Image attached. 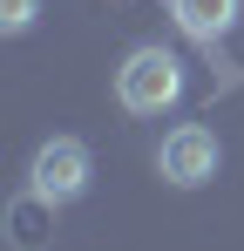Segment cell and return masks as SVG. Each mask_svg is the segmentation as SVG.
<instances>
[{
    "instance_id": "1",
    "label": "cell",
    "mask_w": 244,
    "mask_h": 251,
    "mask_svg": "<svg viewBox=\"0 0 244 251\" xmlns=\"http://www.w3.org/2000/svg\"><path fill=\"white\" fill-rule=\"evenodd\" d=\"M176 95H183V61L170 54V48H129V61L116 68V102L129 116H163V109H176Z\"/></svg>"
},
{
    "instance_id": "2",
    "label": "cell",
    "mask_w": 244,
    "mask_h": 251,
    "mask_svg": "<svg viewBox=\"0 0 244 251\" xmlns=\"http://www.w3.org/2000/svg\"><path fill=\"white\" fill-rule=\"evenodd\" d=\"M27 190H34L41 204H75L81 190H88V150H81L75 136H54V143H41L34 163H27Z\"/></svg>"
},
{
    "instance_id": "3",
    "label": "cell",
    "mask_w": 244,
    "mask_h": 251,
    "mask_svg": "<svg viewBox=\"0 0 244 251\" xmlns=\"http://www.w3.org/2000/svg\"><path fill=\"white\" fill-rule=\"evenodd\" d=\"M217 136L203 123H176L170 136H163V150H156V170H163V183H176V190H197V183H210L217 176Z\"/></svg>"
},
{
    "instance_id": "4",
    "label": "cell",
    "mask_w": 244,
    "mask_h": 251,
    "mask_svg": "<svg viewBox=\"0 0 244 251\" xmlns=\"http://www.w3.org/2000/svg\"><path fill=\"white\" fill-rule=\"evenodd\" d=\"M170 14H176V27H183L190 41H203V48H217L238 27V0H170Z\"/></svg>"
},
{
    "instance_id": "5",
    "label": "cell",
    "mask_w": 244,
    "mask_h": 251,
    "mask_svg": "<svg viewBox=\"0 0 244 251\" xmlns=\"http://www.w3.org/2000/svg\"><path fill=\"white\" fill-rule=\"evenodd\" d=\"M41 210H54V204H41L34 190H27V197L14 204V245H21V251H41V224H34Z\"/></svg>"
},
{
    "instance_id": "6",
    "label": "cell",
    "mask_w": 244,
    "mask_h": 251,
    "mask_svg": "<svg viewBox=\"0 0 244 251\" xmlns=\"http://www.w3.org/2000/svg\"><path fill=\"white\" fill-rule=\"evenodd\" d=\"M34 7L41 0H0V27H7V34H27V27H34Z\"/></svg>"
}]
</instances>
